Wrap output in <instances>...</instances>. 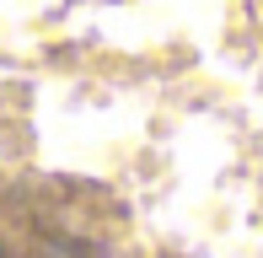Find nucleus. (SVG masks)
<instances>
[{
    "mask_svg": "<svg viewBox=\"0 0 263 258\" xmlns=\"http://www.w3.org/2000/svg\"><path fill=\"white\" fill-rule=\"evenodd\" d=\"M113 194L86 178H11L0 183V258H113L118 253Z\"/></svg>",
    "mask_w": 263,
    "mask_h": 258,
    "instance_id": "1",
    "label": "nucleus"
}]
</instances>
